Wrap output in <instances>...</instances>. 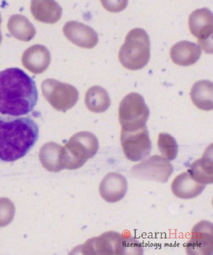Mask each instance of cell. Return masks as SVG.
Segmentation results:
<instances>
[{"mask_svg": "<svg viewBox=\"0 0 213 255\" xmlns=\"http://www.w3.org/2000/svg\"><path fill=\"white\" fill-rule=\"evenodd\" d=\"M50 53L45 46L37 44L30 46L22 56V63L29 71L40 73L50 63Z\"/></svg>", "mask_w": 213, "mask_h": 255, "instance_id": "obj_13", "label": "cell"}, {"mask_svg": "<svg viewBox=\"0 0 213 255\" xmlns=\"http://www.w3.org/2000/svg\"><path fill=\"white\" fill-rule=\"evenodd\" d=\"M149 110L143 97L131 93L121 102L119 107V121L121 129H135L146 127Z\"/></svg>", "mask_w": 213, "mask_h": 255, "instance_id": "obj_5", "label": "cell"}, {"mask_svg": "<svg viewBox=\"0 0 213 255\" xmlns=\"http://www.w3.org/2000/svg\"><path fill=\"white\" fill-rule=\"evenodd\" d=\"M39 99L34 80L19 68L0 72V114L19 117L31 113Z\"/></svg>", "mask_w": 213, "mask_h": 255, "instance_id": "obj_1", "label": "cell"}, {"mask_svg": "<svg viewBox=\"0 0 213 255\" xmlns=\"http://www.w3.org/2000/svg\"><path fill=\"white\" fill-rule=\"evenodd\" d=\"M39 137V126L31 118L0 116V160L13 162L24 157Z\"/></svg>", "mask_w": 213, "mask_h": 255, "instance_id": "obj_2", "label": "cell"}, {"mask_svg": "<svg viewBox=\"0 0 213 255\" xmlns=\"http://www.w3.org/2000/svg\"><path fill=\"white\" fill-rule=\"evenodd\" d=\"M197 181L207 185L213 182V145L205 150L203 157L194 162L187 171Z\"/></svg>", "mask_w": 213, "mask_h": 255, "instance_id": "obj_15", "label": "cell"}, {"mask_svg": "<svg viewBox=\"0 0 213 255\" xmlns=\"http://www.w3.org/2000/svg\"><path fill=\"white\" fill-rule=\"evenodd\" d=\"M194 104L203 111L213 110V83L203 80L196 83L190 91Z\"/></svg>", "mask_w": 213, "mask_h": 255, "instance_id": "obj_17", "label": "cell"}, {"mask_svg": "<svg viewBox=\"0 0 213 255\" xmlns=\"http://www.w3.org/2000/svg\"><path fill=\"white\" fill-rule=\"evenodd\" d=\"M9 202L5 199H0V227L4 226L9 221Z\"/></svg>", "mask_w": 213, "mask_h": 255, "instance_id": "obj_21", "label": "cell"}, {"mask_svg": "<svg viewBox=\"0 0 213 255\" xmlns=\"http://www.w3.org/2000/svg\"><path fill=\"white\" fill-rule=\"evenodd\" d=\"M206 187V185L195 180L187 171L177 176L172 183V191L177 197L183 199H192L199 196Z\"/></svg>", "mask_w": 213, "mask_h": 255, "instance_id": "obj_12", "label": "cell"}, {"mask_svg": "<svg viewBox=\"0 0 213 255\" xmlns=\"http://www.w3.org/2000/svg\"><path fill=\"white\" fill-rule=\"evenodd\" d=\"M173 170V165L166 158L154 155L134 166L131 173L133 176L141 180L166 183Z\"/></svg>", "mask_w": 213, "mask_h": 255, "instance_id": "obj_7", "label": "cell"}, {"mask_svg": "<svg viewBox=\"0 0 213 255\" xmlns=\"http://www.w3.org/2000/svg\"><path fill=\"white\" fill-rule=\"evenodd\" d=\"M187 254L209 255L213 252V224L202 221L197 224L192 231V238L186 246Z\"/></svg>", "mask_w": 213, "mask_h": 255, "instance_id": "obj_9", "label": "cell"}, {"mask_svg": "<svg viewBox=\"0 0 213 255\" xmlns=\"http://www.w3.org/2000/svg\"><path fill=\"white\" fill-rule=\"evenodd\" d=\"M150 56V42L146 31L140 28L130 30L119 51L121 64L129 70H139L147 65Z\"/></svg>", "mask_w": 213, "mask_h": 255, "instance_id": "obj_3", "label": "cell"}, {"mask_svg": "<svg viewBox=\"0 0 213 255\" xmlns=\"http://www.w3.org/2000/svg\"><path fill=\"white\" fill-rule=\"evenodd\" d=\"M87 102L90 110L97 113L105 112L110 105L107 92L99 87H95L90 90Z\"/></svg>", "mask_w": 213, "mask_h": 255, "instance_id": "obj_19", "label": "cell"}, {"mask_svg": "<svg viewBox=\"0 0 213 255\" xmlns=\"http://www.w3.org/2000/svg\"><path fill=\"white\" fill-rule=\"evenodd\" d=\"M7 28L14 37L22 41H29L36 34V29L32 23L21 14L12 15L9 19Z\"/></svg>", "mask_w": 213, "mask_h": 255, "instance_id": "obj_18", "label": "cell"}, {"mask_svg": "<svg viewBox=\"0 0 213 255\" xmlns=\"http://www.w3.org/2000/svg\"><path fill=\"white\" fill-rule=\"evenodd\" d=\"M201 55L200 46L187 41L174 45L170 51L173 63L181 66H189L196 63Z\"/></svg>", "mask_w": 213, "mask_h": 255, "instance_id": "obj_14", "label": "cell"}, {"mask_svg": "<svg viewBox=\"0 0 213 255\" xmlns=\"http://www.w3.org/2000/svg\"><path fill=\"white\" fill-rule=\"evenodd\" d=\"M121 145L127 159L138 161L147 157L151 150V142L147 127L121 129Z\"/></svg>", "mask_w": 213, "mask_h": 255, "instance_id": "obj_6", "label": "cell"}, {"mask_svg": "<svg viewBox=\"0 0 213 255\" xmlns=\"http://www.w3.org/2000/svg\"><path fill=\"white\" fill-rule=\"evenodd\" d=\"M127 191L125 177L117 173H111L105 177L101 185V193L109 203H116L122 199Z\"/></svg>", "mask_w": 213, "mask_h": 255, "instance_id": "obj_11", "label": "cell"}, {"mask_svg": "<svg viewBox=\"0 0 213 255\" xmlns=\"http://www.w3.org/2000/svg\"><path fill=\"white\" fill-rule=\"evenodd\" d=\"M190 32L198 38L200 47L207 53L212 54L213 17L208 8L199 9L190 14L189 19Z\"/></svg>", "mask_w": 213, "mask_h": 255, "instance_id": "obj_8", "label": "cell"}, {"mask_svg": "<svg viewBox=\"0 0 213 255\" xmlns=\"http://www.w3.org/2000/svg\"><path fill=\"white\" fill-rule=\"evenodd\" d=\"M93 245L94 254L142 255L143 249L139 242L132 237L125 238L116 232L109 231L96 238Z\"/></svg>", "mask_w": 213, "mask_h": 255, "instance_id": "obj_4", "label": "cell"}, {"mask_svg": "<svg viewBox=\"0 0 213 255\" xmlns=\"http://www.w3.org/2000/svg\"><path fill=\"white\" fill-rule=\"evenodd\" d=\"M158 146L159 151L167 160H173L177 157L178 145L176 139L171 135L162 133L159 134Z\"/></svg>", "mask_w": 213, "mask_h": 255, "instance_id": "obj_20", "label": "cell"}, {"mask_svg": "<svg viewBox=\"0 0 213 255\" xmlns=\"http://www.w3.org/2000/svg\"><path fill=\"white\" fill-rule=\"evenodd\" d=\"M63 32L68 40L83 48H93L98 42V36L96 31L77 21L67 22Z\"/></svg>", "mask_w": 213, "mask_h": 255, "instance_id": "obj_10", "label": "cell"}, {"mask_svg": "<svg viewBox=\"0 0 213 255\" xmlns=\"http://www.w3.org/2000/svg\"><path fill=\"white\" fill-rule=\"evenodd\" d=\"M1 21H2L1 16V15H0V25H1ZM2 37L1 32V30H0V44H1V42L2 41Z\"/></svg>", "mask_w": 213, "mask_h": 255, "instance_id": "obj_22", "label": "cell"}, {"mask_svg": "<svg viewBox=\"0 0 213 255\" xmlns=\"http://www.w3.org/2000/svg\"><path fill=\"white\" fill-rule=\"evenodd\" d=\"M30 10L35 19L48 24H54L62 17V7L53 1H34Z\"/></svg>", "mask_w": 213, "mask_h": 255, "instance_id": "obj_16", "label": "cell"}]
</instances>
